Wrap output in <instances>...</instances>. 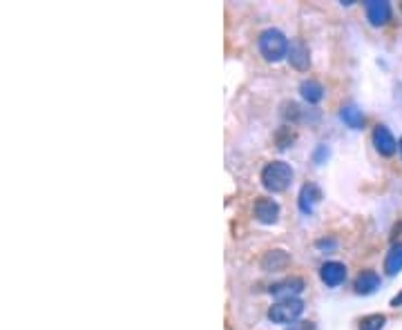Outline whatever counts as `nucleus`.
<instances>
[{
	"instance_id": "f257e3e1",
	"label": "nucleus",
	"mask_w": 402,
	"mask_h": 330,
	"mask_svg": "<svg viewBox=\"0 0 402 330\" xmlns=\"http://www.w3.org/2000/svg\"><path fill=\"white\" fill-rule=\"evenodd\" d=\"M293 168L289 163H284V161H271L266 165V168L262 170V186L268 190V192H284L289 186H291V181H293Z\"/></svg>"
},
{
	"instance_id": "f03ea898",
	"label": "nucleus",
	"mask_w": 402,
	"mask_h": 330,
	"mask_svg": "<svg viewBox=\"0 0 402 330\" xmlns=\"http://www.w3.org/2000/svg\"><path fill=\"white\" fill-rule=\"evenodd\" d=\"M289 49H291V43L289 38L282 34L279 29H266L262 31L259 36V52L262 56L268 60V63H279L282 58L289 56Z\"/></svg>"
},
{
	"instance_id": "7ed1b4c3",
	"label": "nucleus",
	"mask_w": 402,
	"mask_h": 330,
	"mask_svg": "<svg viewBox=\"0 0 402 330\" xmlns=\"http://www.w3.org/2000/svg\"><path fill=\"white\" fill-rule=\"evenodd\" d=\"M302 312H304V302L302 299H284L268 308V319L273 324H295Z\"/></svg>"
},
{
	"instance_id": "20e7f679",
	"label": "nucleus",
	"mask_w": 402,
	"mask_h": 330,
	"mask_svg": "<svg viewBox=\"0 0 402 330\" xmlns=\"http://www.w3.org/2000/svg\"><path fill=\"white\" fill-rule=\"evenodd\" d=\"M366 18L373 27H384L391 21V5L387 0H366L364 3Z\"/></svg>"
},
{
	"instance_id": "39448f33",
	"label": "nucleus",
	"mask_w": 402,
	"mask_h": 330,
	"mask_svg": "<svg viewBox=\"0 0 402 330\" xmlns=\"http://www.w3.org/2000/svg\"><path fill=\"white\" fill-rule=\"evenodd\" d=\"M255 219L264 225H273L279 221V203L275 199H268V196H262V199L255 201L253 208Z\"/></svg>"
},
{
	"instance_id": "423d86ee",
	"label": "nucleus",
	"mask_w": 402,
	"mask_h": 330,
	"mask_svg": "<svg viewBox=\"0 0 402 330\" xmlns=\"http://www.w3.org/2000/svg\"><path fill=\"white\" fill-rule=\"evenodd\" d=\"M320 279L326 288H338L346 279V266L340 261H326L320 268Z\"/></svg>"
},
{
	"instance_id": "0eeeda50",
	"label": "nucleus",
	"mask_w": 402,
	"mask_h": 330,
	"mask_svg": "<svg viewBox=\"0 0 402 330\" xmlns=\"http://www.w3.org/2000/svg\"><path fill=\"white\" fill-rule=\"evenodd\" d=\"M304 290V282L297 277H291V279H284L279 284H273L271 286V294L277 297V302H284V299H299V292Z\"/></svg>"
},
{
	"instance_id": "6e6552de",
	"label": "nucleus",
	"mask_w": 402,
	"mask_h": 330,
	"mask_svg": "<svg viewBox=\"0 0 402 330\" xmlns=\"http://www.w3.org/2000/svg\"><path fill=\"white\" fill-rule=\"evenodd\" d=\"M373 145L382 156H393L398 150V141L391 134V129L387 125H378L373 129Z\"/></svg>"
},
{
	"instance_id": "1a4fd4ad",
	"label": "nucleus",
	"mask_w": 402,
	"mask_h": 330,
	"mask_svg": "<svg viewBox=\"0 0 402 330\" xmlns=\"http://www.w3.org/2000/svg\"><path fill=\"white\" fill-rule=\"evenodd\" d=\"M320 201H322V190L317 188V186L306 183L304 188L299 190L297 206H299V210L304 212V214H313V212H315V208L320 206Z\"/></svg>"
},
{
	"instance_id": "9d476101",
	"label": "nucleus",
	"mask_w": 402,
	"mask_h": 330,
	"mask_svg": "<svg viewBox=\"0 0 402 330\" xmlns=\"http://www.w3.org/2000/svg\"><path fill=\"white\" fill-rule=\"evenodd\" d=\"M289 60L295 70L299 72H306L309 70V65H311V58H309V47L304 43H291V49H289Z\"/></svg>"
},
{
	"instance_id": "9b49d317",
	"label": "nucleus",
	"mask_w": 402,
	"mask_h": 330,
	"mask_svg": "<svg viewBox=\"0 0 402 330\" xmlns=\"http://www.w3.org/2000/svg\"><path fill=\"white\" fill-rule=\"evenodd\" d=\"M380 288V275L376 270H364L356 279V292L358 294H373Z\"/></svg>"
},
{
	"instance_id": "f8f14e48",
	"label": "nucleus",
	"mask_w": 402,
	"mask_h": 330,
	"mask_svg": "<svg viewBox=\"0 0 402 330\" xmlns=\"http://www.w3.org/2000/svg\"><path fill=\"white\" fill-rule=\"evenodd\" d=\"M299 94H302V98H304L306 103L315 105V103H320L322 98H324V87H322L317 80L309 78V80H302V85H299Z\"/></svg>"
},
{
	"instance_id": "ddd939ff",
	"label": "nucleus",
	"mask_w": 402,
	"mask_h": 330,
	"mask_svg": "<svg viewBox=\"0 0 402 330\" xmlns=\"http://www.w3.org/2000/svg\"><path fill=\"white\" fill-rule=\"evenodd\" d=\"M384 270L389 277H396L402 270V243H393L389 247L387 257H384Z\"/></svg>"
},
{
	"instance_id": "4468645a",
	"label": "nucleus",
	"mask_w": 402,
	"mask_h": 330,
	"mask_svg": "<svg viewBox=\"0 0 402 330\" xmlns=\"http://www.w3.org/2000/svg\"><path fill=\"white\" fill-rule=\"evenodd\" d=\"M340 119L344 121L346 127L351 129H362L364 127V114L362 110H358L356 105H346L340 110Z\"/></svg>"
},
{
	"instance_id": "2eb2a0df",
	"label": "nucleus",
	"mask_w": 402,
	"mask_h": 330,
	"mask_svg": "<svg viewBox=\"0 0 402 330\" xmlns=\"http://www.w3.org/2000/svg\"><path fill=\"white\" fill-rule=\"evenodd\" d=\"M287 263H289V255L287 252H284V250H271L264 257L262 266H264V270H282Z\"/></svg>"
},
{
	"instance_id": "dca6fc26",
	"label": "nucleus",
	"mask_w": 402,
	"mask_h": 330,
	"mask_svg": "<svg viewBox=\"0 0 402 330\" xmlns=\"http://www.w3.org/2000/svg\"><path fill=\"white\" fill-rule=\"evenodd\" d=\"M384 324H387L384 315H366L360 319V330H382Z\"/></svg>"
},
{
	"instance_id": "f3484780",
	"label": "nucleus",
	"mask_w": 402,
	"mask_h": 330,
	"mask_svg": "<svg viewBox=\"0 0 402 330\" xmlns=\"http://www.w3.org/2000/svg\"><path fill=\"white\" fill-rule=\"evenodd\" d=\"M324 159H329V147H326V145H320V147L315 150V154H313V161H315V163H322Z\"/></svg>"
},
{
	"instance_id": "a211bd4d",
	"label": "nucleus",
	"mask_w": 402,
	"mask_h": 330,
	"mask_svg": "<svg viewBox=\"0 0 402 330\" xmlns=\"http://www.w3.org/2000/svg\"><path fill=\"white\" fill-rule=\"evenodd\" d=\"M287 330H315V324L313 321H295Z\"/></svg>"
},
{
	"instance_id": "6ab92c4d",
	"label": "nucleus",
	"mask_w": 402,
	"mask_h": 330,
	"mask_svg": "<svg viewBox=\"0 0 402 330\" xmlns=\"http://www.w3.org/2000/svg\"><path fill=\"white\" fill-rule=\"evenodd\" d=\"M391 306H393V308H398V306H402V292L393 297V299H391Z\"/></svg>"
},
{
	"instance_id": "aec40b11",
	"label": "nucleus",
	"mask_w": 402,
	"mask_h": 330,
	"mask_svg": "<svg viewBox=\"0 0 402 330\" xmlns=\"http://www.w3.org/2000/svg\"><path fill=\"white\" fill-rule=\"evenodd\" d=\"M398 150H400V154H402V139L398 141Z\"/></svg>"
}]
</instances>
